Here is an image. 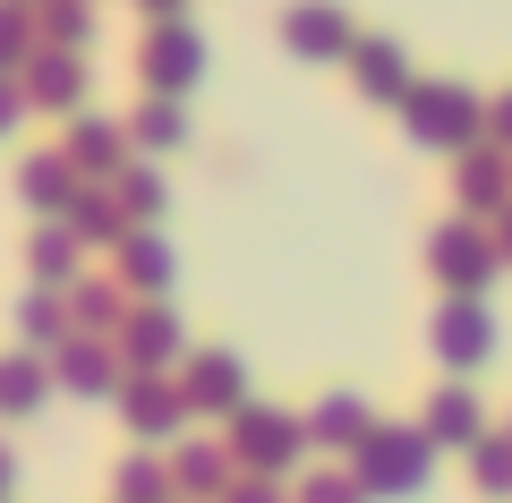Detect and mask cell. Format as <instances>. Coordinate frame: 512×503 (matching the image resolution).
Returning <instances> with one entry per match:
<instances>
[]
</instances>
